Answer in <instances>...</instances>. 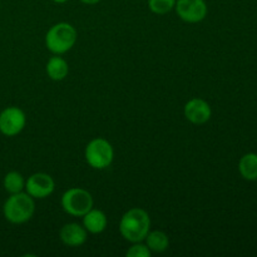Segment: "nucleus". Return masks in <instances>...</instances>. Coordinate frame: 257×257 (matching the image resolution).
Returning <instances> with one entry per match:
<instances>
[{"label":"nucleus","instance_id":"nucleus-1","mask_svg":"<svg viewBox=\"0 0 257 257\" xmlns=\"http://www.w3.org/2000/svg\"><path fill=\"white\" fill-rule=\"evenodd\" d=\"M151 231V217L146 210L133 207L124 212L119 222V232L131 243L142 242Z\"/></svg>","mask_w":257,"mask_h":257},{"label":"nucleus","instance_id":"nucleus-2","mask_svg":"<svg viewBox=\"0 0 257 257\" xmlns=\"http://www.w3.org/2000/svg\"><path fill=\"white\" fill-rule=\"evenodd\" d=\"M34 198L24 191L10 195L3 206V213H4L5 220L14 225H22V223L28 222L34 216Z\"/></svg>","mask_w":257,"mask_h":257},{"label":"nucleus","instance_id":"nucleus-3","mask_svg":"<svg viewBox=\"0 0 257 257\" xmlns=\"http://www.w3.org/2000/svg\"><path fill=\"white\" fill-rule=\"evenodd\" d=\"M77 30L69 23L54 24L45 35V47L53 54L60 55L69 52L77 42Z\"/></svg>","mask_w":257,"mask_h":257},{"label":"nucleus","instance_id":"nucleus-4","mask_svg":"<svg viewBox=\"0 0 257 257\" xmlns=\"http://www.w3.org/2000/svg\"><path fill=\"white\" fill-rule=\"evenodd\" d=\"M84 157L88 165L94 170H105L114 160V150L107 140L98 137L85 146Z\"/></svg>","mask_w":257,"mask_h":257},{"label":"nucleus","instance_id":"nucleus-5","mask_svg":"<svg viewBox=\"0 0 257 257\" xmlns=\"http://www.w3.org/2000/svg\"><path fill=\"white\" fill-rule=\"evenodd\" d=\"M62 207L64 212L74 217H83L90 208H93L94 200L90 192L80 187H72L62 196Z\"/></svg>","mask_w":257,"mask_h":257},{"label":"nucleus","instance_id":"nucleus-6","mask_svg":"<svg viewBox=\"0 0 257 257\" xmlns=\"http://www.w3.org/2000/svg\"><path fill=\"white\" fill-rule=\"evenodd\" d=\"M27 115L19 107H7L0 112V133L7 137H15L24 130Z\"/></svg>","mask_w":257,"mask_h":257},{"label":"nucleus","instance_id":"nucleus-7","mask_svg":"<svg viewBox=\"0 0 257 257\" xmlns=\"http://www.w3.org/2000/svg\"><path fill=\"white\" fill-rule=\"evenodd\" d=\"M175 10L180 19L190 24L205 20L208 13L205 0H176Z\"/></svg>","mask_w":257,"mask_h":257},{"label":"nucleus","instance_id":"nucleus-8","mask_svg":"<svg viewBox=\"0 0 257 257\" xmlns=\"http://www.w3.org/2000/svg\"><path fill=\"white\" fill-rule=\"evenodd\" d=\"M25 192L34 200H44L49 197L55 190V182L48 173L38 172L25 180Z\"/></svg>","mask_w":257,"mask_h":257},{"label":"nucleus","instance_id":"nucleus-9","mask_svg":"<svg viewBox=\"0 0 257 257\" xmlns=\"http://www.w3.org/2000/svg\"><path fill=\"white\" fill-rule=\"evenodd\" d=\"M183 114L188 122L196 125H201L210 120L211 115H212V109H211V105L202 98H192L185 104Z\"/></svg>","mask_w":257,"mask_h":257},{"label":"nucleus","instance_id":"nucleus-10","mask_svg":"<svg viewBox=\"0 0 257 257\" xmlns=\"http://www.w3.org/2000/svg\"><path fill=\"white\" fill-rule=\"evenodd\" d=\"M59 237L65 246H69V247H79V246H82L87 241L88 231L85 230L83 225L70 222L60 228Z\"/></svg>","mask_w":257,"mask_h":257},{"label":"nucleus","instance_id":"nucleus-11","mask_svg":"<svg viewBox=\"0 0 257 257\" xmlns=\"http://www.w3.org/2000/svg\"><path fill=\"white\" fill-rule=\"evenodd\" d=\"M82 218L84 228L88 231V233H92V235L102 233L108 226L107 215L97 208H90Z\"/></svg>","mask_w":257,"mask_h":257},{"label":"nucleus","instance_id":"nucleus-12","mask_svg":"<svg viewBox=\"0 0 257 257\" xmlns=\"http://www.w3.org/2000/svg\"><path fill=\"white\" fill-rule=\"evenodd\" d=\"M45 70H47V74L50 79L60 82V80L67 78L68 73H69V65H68L67 60L63 59L59 55H55L48 60Z\"/></svg>","mask_w":257,"mask_h":257},{"label":"nucleus","instance_id":"nucleus-13","mask_svg":"<svg viewBox=\"0 0 257 257\" xmlns=\"http://www.w3.org/2000/svg\"><path fill=\"white\" fill-rule=\"evenodd\" d=\"M145 241L146 245H147V247L150 248L152 253L165 252L170 247V238H168V235L160 230L150 231L148 235L146 236Z\"/></svg>","mask_w":257,"mask_h":257},{"label":"nucleus","instance_id":"nucleus-14","mask_svg":"<svg viewBox=\"0 0 257 257\" xmlns=\"http://www.w3.org/2000/svg\"><path fill=\"white\" fill-rule=\"evenodd\" d=\"M238 172L246 181H257V153H246L238 161Z\"/></svg>","mask_w":257,"mask_h":257},{"label":"nucleus","instance_id":"nucleus-15","mask_svg":"<svg viewBox=\"0 0 257 257\" xmlns=\"http://www.w3.org/2000/svg\"><path fill=\"white\" fill-rule=\"evenodd\" d=\"M3 186H4L5 191H7L9 195L23 192L25 188V178L23 177V175L20 172L10 171V172H8L7 175L4 176Z\"/></svg>","mask_w":257,"mask_h":257},{"label":"nucleus","instance_id":"nucleus-16","mask_svg":"<svg viewBox=\"0 0 257 257\" xmlns=\"http://www.w3.org/2000/svg\"><path fill=\"white\" fill-rule=\"evenodd\" d=\"M176 0H148V8L153 14L165 15L175 9Z\"/></svg>","mask_w":257,"mask_h":257},{"label":"nucleus","instance_id":"nucleus-17","mask_svg":"<svg viewBox=\"0 0 257 257\" xmlns=\"http://www.w3.org/2000/svg\"><path fill=\"white\" fill-rule=\"evenodd\" d=\"M127 257H151L152 252H151L150 248L147 247L146 243L142 242H135L125 252Z\"/></svg>","mask_w":257,"mask_h":257},{"label":"nucleus","instance_id":"nucleus-18","mask_svg":"<svg viewBox=\"0 0 257 257\" xmlns=\"http://www.w3.org/2000/svg\"><path fill=\"white\" fill-rule=\"evenodd\" d=\"M80 2H82L83 4H87V5H94V4H97V3H99L100 0H80Z\"/></svg>","mask_w":257,"mask_h":257},{"label":"nucleus","instance_id":"nucleus-19","mask_svg":"<svg viewBox=\"0 0 257 257\" xmlns=\"http://www.w3.org/2000/svg\"><path fill=\"white\" fill-rule=\"evenodd\" d=\"M54 3H57V4H64V3H67L68 0H53Z\"/></svg>","mask_w":257,"mask_h":257}]
</instances>
